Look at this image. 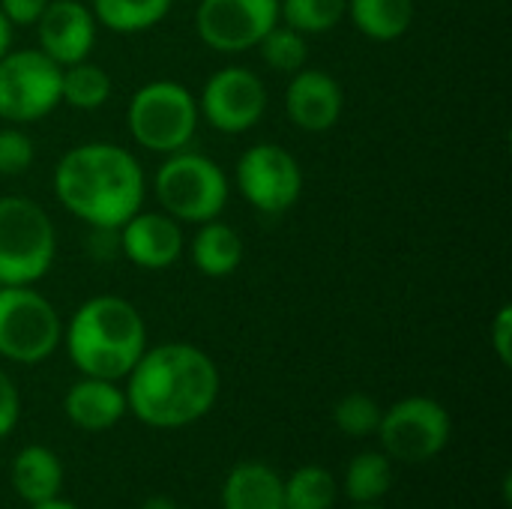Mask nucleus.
Here are the masks:
<instances>
[{"mask_svg": "<svg viewBox=\"0 0 512 509\" xmlns=\"http://www.w3.org/2000/svg\"><path fill=\"white\" fill-rule=\"evenodd\" d=\"M360 509H381V507H375V504H363Z\"/></svg>", "mask_w": 512, "mask_h": 509, "instance_id": "obj_35", "label": "nucleus"}, {"mask_svg": "<svg viewBox=\"0 0 512 509\" xmlns=\"http://www.w3.org/2000/svg\"><path fill=\"white\" fill-rule=\"evenodd\" d=\"M12 48V24L6 21V15L0 12V57Z\"/></svg>", "mask_w": 512, "mask_h": 509, "instance_id": "obj_32", "label": "nucleus"}, {"mask_svg": "<svg viewBox=\"0 0 512 509\" xmlns=\"http://www.w3.org/2000/svg\"><path fill=\"white\" fill-rule=\"evenodd\" d=\"M60 102V66L42 51H6L0 57V120L33 123Z\"/></svg>", "mask_w": 512, "mask_h": 509, "instance_id": "obj_8", "label": "nucleus"}, {"mask_svg": "<svg viewBox=\"0 0 512 509\" xmlns=\"http://www.w3.org/2000/svg\"><path fill=\"white\" fill-rule=\"evenodd\" d=\"M348 15L363 36L393 42L414 24V0H348Z\"/></svg>", "mask_w": 512, "mask_h": 509, "instance_id": "obj_20", "label": "nucleus"}, {"mask_svg": "<svg viewBox=\"0 0 512 509\" xmlns=\"http://www.w3.org/2000/svg\"><path fill=\"white\" fill-rule=\"evenodd\" d=\"M30 509H78L75 504H69V501H60V498H51V501H45V504H36V507Z\"/></svg>", "mask_w": 512, "mask_h": 509, "instance_id": "obj_34", "label": "nucleus"}, {"mask_svg": "<svg viewBox=\"0 0 512 509\" xmlns=\"http://www.w3.org/2000/svg\"><path fill=\"white\" fill-rule=\"evenodd\" d=\"M276 24L279 0H201L195 9V30L201 42L219 54L255 48Z\"/></svg>", "mask_w": 512, "mask_h": 509, "instance_id": "obj_11", "label": "nucleus"}, {"mask_svg": "<svg viewBox=\"0 0 512 509\" xmlns=\"http://www.w3.org/2000/svg\"><path fill=\"white\" fill-rule=\"evenodd\" d=\"M342 87L324 69H297L285 90V114L303 132H327L342 117Z\"/></svg>", "mask_w": 512, "mask_h": 509, "instance_id": "obj_14", "label": "nucleus"}, {"mask_svg": "<svg viewBox=\"0 0 512 509\" xmlns=\"http://www.w3.org/2000/svg\"><path fill=\"white\" fill-rule=\"evenodd\" d=\"M39 51L51 57L60 69L87 60L96 45V18L78 0H48L36 21Z\"/></svg>", "mask_w": 512, "mask_h": 509, "instance_id": "obj_13", "label": "nucleus"}, {"mask_svg": "<svg viewBox=\"0 0 512 509\" xmlns=\"http://www.w3.org/2000/svg\"><path fill=\"white\" fill-rule=\"evenodd\" d=\"M240 195L267 216L291 210L303 192V168L279 144H255L237 162Z\"/></svg>", "mask_w": 512, "mask_h": 509, "instance_id": "obj_10", "label": "nucleus"}, {"mask_svg": "<svg viewBox=\"0 0 512 509\" xmlns=\"http://www.w3.org/2000/svg\"><path fill=\"white\" fill-rule=\"evenodd\" d=\"M66 417L84 432H105L126 414V393L105 378H84L66 393Z\"/></svg>", "mask_w": 512, "mask_h": 509, "instance_id": "obj_16", "label": "nucleus"}, {"mask_svg": "<svg viewBox=\"0 0 512 509\" xmlns=\"http://www.w3.org/2000/svg\"><path fill=\"white\" fill-rule=\"evenodd\" d=\"M63 465L48 447H24L12 462V489L30 507L60 495Z\"/></svg>", "mask_w": 512, "mask_h": 509, "instance_id": "obj_18", "label": "nucleus"}, {"mask_svg": "<svg viewBox=\"0 0 512 509\" xmlns=\"http://www.w3.org/2000/svg\"><path fill=\"white\" fill-rule=\"evenodd\" d=\"M450 414L429 396H411L381 414L378 438L390 459L426 462L435 459L450 441Z\"/></svg>", "mask_w": 512, "mask_h": 509, "instance_id": "obj_9", "label": "nucleus"}, {"mask_svg": "<svg viewBox=\"0 0 512 509\" xmlns=\"http://www.w3.org/2000/svg\"><path fill=\"white\" fill-rule=\"evenodd\" d=\"M60 204L90 228L117 231L144 201V171L138 159L117 144L90 141L72 147L54 171Z\"/></svg>", "mask_w": 512, "mask_h": 509, "instance_id": "obj_2", "label": "nucleus"}, {"mask_svg": "<svg viewBox=\"0 0 512 509\" xmlns=\"http://www.w3.org/2000/svg\"><path fill=\"white\" fill-rule=\"evenodd\" d=\"M198 99L177 81L144 84L126 108V123L132 138L153 153L186 150L198 129Z\"/></svg>", "mask_w": 512, "mask_h": 509, "instance_id": "obj_6", "label": "nucleus"}, {"mask_svg": "<svg viewBox=\"0 0 512 509\" xmlns=\"http://www.w3.org/2000/svg\"><path fill=\"white\" fill-rule=\"evenodd\" d=\"M192 264L210 279L231 276L243 264V237L219 219L201 222L192 237Z\"/></svg>", "mask_w": 512, "mask_h": 509, "instance_id": "obj_19", "label": "nucleus"}, {"mask_svg": "<svg viewBox=\"0 0 512 509\" xmlns=\"http://www.w3.org/2000/svg\"><path fill=\"white\" fill-rule=\"evenodd\" d=\"M141 509H180L171 498H165V495H153V498H147Z\"/></svg>", "mask_w": 512, "mask_h": 509, "instance_id": "obj_33", "label": "nucleus"}, {"mask_svg": "<svg viewBox=\"0 0 512 509\" xmlns=\"http://www.w3.org/2000/svg\"><path fill=\"white\" fill-rule=\"evenodd\" d=\"M348 495L357 504H375L381 501L390 486H393V465L387 453H360L354 456V462L348 465V477H345Z\"/></svg>", "mask_w": 512, "mask_h": 509, "instance_id": "obj_24", "label": "nucleus"}, {"mask_svg": "<svg viewBox=\"0 0 512 509\" xmlns=\"http://www.w3.org/2000/svg\"><path fill=\"white\" fill-rule=\"evenodd\" d=\"M120 249L144 270H168L183 252V231L168 213H135L120 228Z\"/></svg>", "mask_w": 512, "mask_h": 509, "instance_id": "obj_15", "label": "nucleus"}, {"mask_svg": "<svg viewBox=\"0 0 512 509\" xmlns=\"http://www.w3.org/2000/svg\"><path fill=\"white\" fill-rule=\"evenodd\" d=\"M255 48L261 51L264 63H267L270 69H279V72H297V69H303L306 54H309L303 33H297V30L288 27V24H285V27H282V24L270 27V30L264 33V39H261Z\"/></svg>", "mask_w": 512, "mask_h": 509, "instance_id": "obj_26", "label": "nucleus"}, {"mask_svg": "<svg viewBox=\"0 0 512 509\" xmlns=\"http://www.w3.org/2000/svg\"><path fill=\"white\" fill-rule=\"evenodd\" d=\"M225 509H285L282 477L264 462H240L222 489Z\"/></svg>", "mask_w": 512, "mask_h": 509, "instance_id": "obj_17", "label": "nucleus"}, {"mask_svg": "<svg viewBox=\"0 0 512 509\" xmlns=\"http://www.w3.org/2000/svg\"><path fill=\"white\" fill-rule=\"evenodd\" d=\"M492 348L504 366H512V306H501L492 324Z\"/></svg>", "mask_w": 512, "mask_h": 509, "instance_id": "obj_31", "label": "nucleus"}, {"mask_svg": "<svg viewBox=\"0 0 512 509\" xmlns=\"http://www.w3.org/2000/svg\"><path fill=\"white\" fill-rule=\"evenodd\" d=\"M156 198L165 213L177 222H210L228 204L225 171L204 153L177 150L156 171Z\"/></svg>", "mask_w": 512, "mask_h": 509, "instance_id": "obj_5", "label": "nucleus"}, {"mask_svg": "<svg viewBox=\"0 0 512 509\" xmlns=\"http://www.w3.org/2000/svg\"><path fill=\"white\" fill-rule=\"evenodd\" d=\"M174 0H93V18L111 33H141L156 27Z\"/></svg>", "mask_w": 512, "mask_h": 509, "instance_id": "obj_21", "label": "nucleus"}, {"mask_svg": "<svg viewBox=\"0 0 512 509\" xmlns=\"http://www.w3.org/2000/svg\"><path fill=\"white\" fill-rule=\"evenodd\" d=\"M33 162V141L27 132L6 126L0 129V174L3 177H18L30 168Z\"/></svg>", "mask_w": 512, "mask_h": 509, "instance_id": "obj_28", "label": "nucleus"}, {"mask_svg": "<svg viewBox=\"0 0 512 509\" xmlns=\"http://www.w3.org/2000/svg\"><path fill=\"white\" fill-rule=\"evenodd\" d=\"M348 15V0H279V18L297 33H330Z\"/></svg>", "mask_w": 512, "mask_h": 509, "instance_id": "obj_25", "label": "nucleus"}, {"mask_svg": "<svg viewBox=\"0 0 512 509\" xmlns=\"http://www.w3.org/2000/svg\"><path fill=\"white\" fill-rule=\"evenodd\" d=\"M198 111L219 132H249L267 111V87L252 69L225 66L207 78Z\"/></svg>", "mask_w": 512, "mask_h": 509, "instance_id": "obj_12", "label": "nucleus"}, {"mask_svg": "<svg viewBox=\"0 0 512 509\" xmlns=\"http://www.w3.org/2000/svg\"><path fill=\"white\" fill-rule=\"evenodd\" d=\"M333 504H336V480L321 465H306L282 483L285 509H333Z\"/></svg>", "mask_w": 512, "mask_h": 509, "instance_id": "obj_23", "label": "nucleus"}, {"mask_svg": "<svg viewBox=\"0 0 512 509\" xmlns=\"http://www.w3.org/2000/svg\"><path fill=\"white\" fill-rule=\"evenodd\" d=\"M57 255L48 213L30 198H0V285L39 282Z\"/></svg>", "mask_w": 512, "mask_h": 509, "instance_id": "obj_4", "label": "nucleus"}, {"mask_svg": "<svg viewBox=\"0 0 512 509\" xmlns=\"http://www.w3.org/2000/svg\"><path fill=\"white\" fill-rule=\"evenodd\" d=\"M63 339L57 309L30 285H0V357L12 363H42Z\"/></svg>", "mask_w": 512, "mask_h": 509, "instance_id": "obj_7", "label": "nucleus"}, {"mask_svg": "<svg viewBox=\"0 0 512 509\" xmlns=\"http://www.w3.org/2000/svg\"><path fill=\"white\" fill-rule=\"evenodd\" d=\"M48 0H0V12L12 27H33L45 12Z\"/></svg>", "mask_w": 512, "mask_h": 509, "instance_id": "obj_29", "label": "nucleus"}, {"mask_svg": "<svg viewBox=\"0 0 512 509\" xmlns=\"http://www.w3.org/2000/svg\"><path fill=\"white\" fill-rule=\"evenodd\" d=\"M381 408L372 396H363V393H351L345 399L336 402L333 408V420L339 426V432L351 435V438H366V435H375L378 432V423H381Z\"/></svg>", "mask_w": 512, "mask_h": 509, "instance_id": "obj_27", "label": "nucleus"}, {"mask_svg": "<svg viewBox=\"0 0 512 509\" xmlns=\"http://www.w3.org/2000/svg\"><path fill=\"white\" fill-rule=\"evenodd\" d=\"M126 378V408L153 429L189 426L201 420L219 396L216 363L186 342H168L144 351Z\"/></svg>", "mask_w": 512, "mask_h": 509, "instance_id": "obj_1", "label": "nucleus"}, {"mask_svg": "<svg viewBox=\"0 0 512 509\" xmlns=\"http://www.w3.org/2000/svg\"><path fill=\"white\" fill-rule=\"evenodd\" d=\"M66 351L81 375L120 381L147 351L144 318L123 297H93L72 315Z\"/></svg>", "mask_w": 512, "mask_h": 509, "instance_id": "obj_3", "label": "nucleus"}, {"mask_svg": "<svg viewBox=\"0 0 512 509\" xmlns=\"http://www.w3.org/2000/svg\"><path fill=\"white\" fill-rule=\"evenodd\" d=\"M111 96V78L96 63H72L60 69V102L75 111H96Z\"/></svg>", "mask_w": 512, "mask_h": 509, "instance_id": "obj_22", "label": "nucleus"}, {"mask_svg": "<svg viewBox=\"0 0 512 509\" xmlns=\"http://www.w3.org/2000/svg\"><path fill=\"white\" fill-rule=\"evenodd\" d=\"M18 411H21L18 390H15V384H12V378L0 369V438H6V435L15 429Z\"/></svg>", "mask_w": 512, "mask_h": 509, "instance_id": "obj_30", "label": "nucleus"}]
</instances>
